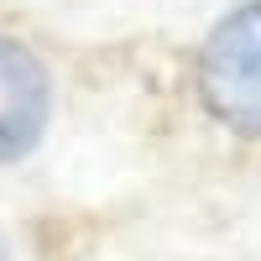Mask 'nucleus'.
I'll return each mask as SVG.
<instances>
[{
    "mask_svg": "<svg viewBox=\"0 0 261 261\" xmlns=\"http://www.w3.org/2000/svg\"><path fill=\"white\" fill-rule=\"evenodd\" d=\"M53 115V79L27 42L0 37V162H16L42 141Z\"/></svg>",
    "mask_w": 261,
    "mask_h": 261,
    "instance_id": "obj_2",
    "label": "nucleus"
},
{
    "mask_svg": "<svg viewBox=\"0 0 261 261\" xmlns=\"http://www.w3.org/2000/svg\"><path fill=\"white\" fill-rule=\"evenodd\" d=\"M0 261H11V256H6V241H0Z\"/></svg>",
    "mask_w": 261,
    "mask_h": 261,
    "instance_id": "obj_3",
    "label": "nucleus"
},
{
    "mask_svg": "<svg viewBox=\"0 0 261 261\" xmlns=\"http://www.w3.org/2000/svg\"><path fill=\"white\" fill-rule=\"evenodd\" d=\"M199 94L209 115L261 136V0L230 11L199 53Z\"/></svg>",
    "mask_w": 261,
    "mask_h": 261,
    "instance_id": "obj_1",
    "label": "nucleus"
}]
</instances>
